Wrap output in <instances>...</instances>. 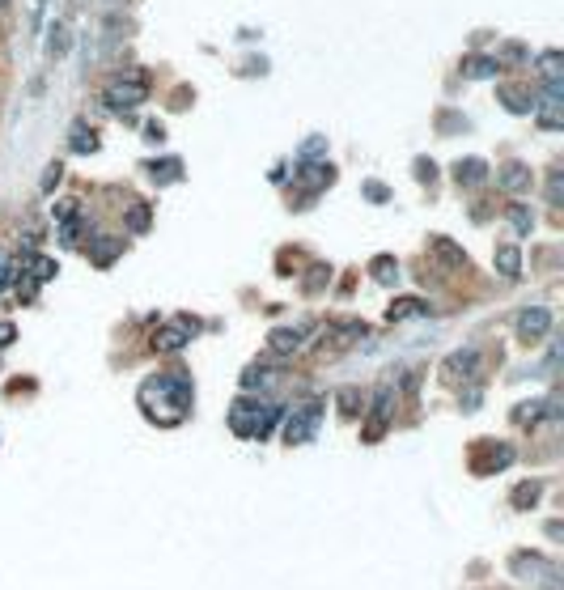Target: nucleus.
<instances>
[{
    "label": "nucleus",
    "instance_id": "2",
    "mask_svg": "<svg viewBox=\"0 0 564 590\" xmlns=\"http://www.w3.org/2000/svg\"><path fill=\"white\" fill-rule=\"evenodd\" d=\"M145 98H149V77H145V69H124L102 85V107H107V111L127 115Z\"/></svg>",
    "mask_w": 564,
    "mask_h": 590
},
{
    "label": "nucleus",
    "instance_id": "16",
    "mask_svg": "<svg viewBox=\"0 0 564 590\" xmlns=\"http://www.w3.org/2000/svg\"><path fill=\"white\" fill-rule=\"evenodd\" d=\"M428 251L437 255L446 267H467V251H463V247H455V242L446 239V234H433V239H428Z\"/></svg>",
    "mask_w": 564,
    "mask_h": 590
},
{
    "label": "nucleus",
    "instance_id": "4",
    "mask_svg": "<svg viewBox=\"0 0 564 590\" xmlns=\"http://www.w3.org/2000/svg\"><path fill=\"white\" fill-rule=\"evenodd\" d=\"M318 421H323V399L297 404L289 412V421H285V442H289V446H306V442L318 434Z\"/></svg>",
    "mask_w": 564,
    "mask_h": 590
},
{
    "label": "nucleus",
    "instance_id": "41",
    "mask_svg": "<svg viewBox=\"0 0 564 590\" xmlns=\"http://www.w3.org/2000/svg\"><path fill=\"white\" fill-rule=\"evenodd\" d=\"M365 196H370V200H378V204H382V200L390 196V192H386L382 183H370V187H365Z\"/></svg>",
    "mask_w": 564,
    "mask_h": 590
},
{
    "label": "nucleus",
    "instance_id": "31",
    "mask_svg": "<svg viewBox=\"0 0 564 590\" xmlns=\"http://www.w3.org/2000/svg\"><path fill=\"white\" fill-rule=\"evenodd\" d=\"M539 492H543V484H535V480H531V484H518V489H513V506H518V510L535 506Z\"/></svg>",
    "mask_w": 564,
    "mask_h": 590
},
{
    "label": "nucleus",
    "instance_id": "1",
    "mask_svg": "<svg viewBox=\"0 0 564 590\" xmlns=\"http://www.w3.org/2000/svg\"><path fill=\"white\" fill-rule=\"evenodd\" d=\"M136 404L153 425L170 429V425L187 421V412H192V379L179 374V370L174 374H149V379L140 382Z\"/></svg>",
    "mask_w": 564,
    "mask_h": 590
},
{
    "label": "nucleus",
    "instance_id": "35",
    "mask_svg": "<svg viewBox=\"0 0 564 590\" xmlns=\"http://www.w3.org/2000/svg\"><path fill=\"white\" fill-rule=\"evenodd\" d=\"M60 179H64V166H60V162H52V166H47V174H42V192H55V183H60Z\"/></svg>",
    "mask_w": 564,
    "mask_h": 590
},
{
    "label": "nucleus",
    "instance_id": "29",
    "mask_svg": "<svg viewBox=\"0 0 564 590\" xmlns=\"http://www.w3.org/2000/svg\"><path fill=\"white\" fill-rule=\"evenodd\" d=\"M539 127H548V132H556V127H564V102L560 98H543V111H539Z\"/></svg>",
    "mask_w": 564,
    "mask_h": 590
},
{
    "label": "nucleus",
    "instance_id": "30",
    "mask_svg": "<svg viewBox=\"0 0 564 590\" xmlns=\"http://www.w3.org/2000/svg\"><path fill=\"white\" fill-rule=\"evenodd\" d=\"M149 221H153L149 204H132V209H127V217H124V225L132 229V234H145V229H149Z\"/></svg>",
    "mask_w": 564,
    "mask_h": 590
},
{
    "label": "nucleus",
    "instance_id": "26",
    "mask_svg": "<svg viewBox=\"0 0 564 590\" xmlns=\"http://www.w3.org/2000/svg\"><path fill=\"white\" fill-rule=\"evenodd\" d=\"M119 251H124V242H119V239H94V247H89V259H94L98 267H110Z\"/></svg>",
    "mask_w": 564,
    "mask_h": 590
},
{
    "label": "nucleus",
    "instance_id": "6",
    "mask_svg": "<svg viewBox=\"0 0 564 590\" xmlns=\"http://www.w3.org/2000/svg\"><path fill=\"white\" fill-rule=\"evenodd\" d=\"M195 332H200V323H195L192 314H179V319H170V323H162L157 332H153V349L157 352H179L183 344H192Z\"/></svg>",
    "mask_w": 564,
    "mask_h": 590
},
{
    "label": "nucleus",
    "instance_id": "42",
    "mask_svg": "<svg viewBox=\"0 0 564 590\" xmlns=\"http://www.w3.org/2000/svg\"><path fill=\"white\" fill-rule=\"evenodd\" d=\"M9 5H14V0H0V9H9Z\"/></svg>",
    "mask_w": 564,
    "mask_h": 590
},
{
    "label": "nucleus",
    "instance_id": "38",
    "mask_svg": "<svg viewBox=\"0 0 564 590\" xmlns=\"http://www.w3.org/2000/svg\"><path fill=\"white\" fill-rule=\"evenodd\" d=\"M318 154H323V136H310V141H306V149H302V157L310 162V157H318Z\"/></svg>",
    "mask_w": 564,
    "mask_h": 590
},
{
    "label": "nucleus",
    "instance_id": "10",
    "mask_svg": "<svg viewBox=\"0 0 564 590\" xmlns=\"http://www.w3.org/2000/svg\"><path fill=\"white\" fill-rule=\"evenodd\" d=\"M475 370H480V352H475V349H458V352L446 357L441 374H446V382H471V379H475Z\"/></svg>",
    "mask_w": 564,
    "mask_h": 590
},
{
    "label": "nucleus",
    "instance_id": "23",
    "mask_svg": "<svg viewBox=\"0 0 564 590\" xmlns=\"http://www.w3.org/2000/svg\"><path fill=\"white\" fill-rule=\"evenodd\" d=\"M297 183H302L306 192H323V187L335 183V170H331V166H302Z\"/></svg>",
    "mask_w": 564,
    "mask_h": 590
},
{
    "label": "nucleus",
    "instance_id": "32",
    "mask_svg": "<svg viewBox=\"0 0 564 590\" xmlns=\"http://www.w3.org/2000/svg\"><path fill=\"white\" fill-rule=\"evenodd\" d=\"M335 404H340L344 417H357V412H361V391H357V387H344V391L335 395Z\"/></svg>",
    "mask_w": 564,
    "mask_h": 590
},
{
    "label": "nucleus",
    "instance_id": "27",
    "mask_svg": "<svg viewBox=\"0 0 564 590\" xmlns=\"http://www.w3.org/2000/svg\"><path fill=\"white\" fill-rule=\"evenodd\" d=\"M183 174V162L179 157H162V162H149V179L153 183H174Z\"/></svg>",
    "mask_w": 564,
    "mask_h": 590
},
{
    "label": "nucleus",
    "instance_id": "28",
    "mask_svg": "<svg viewBox=\"0 0 564 590\" xmlns=\"http://www.w3.org/2000/svg\"><path fill=\"white\" fill-rule=\"evenodd\" d=\"M370 276L378 285H395L400 281V264H395L390 255H378V259H370Z\"/></svg>",
    "mask_w": 564,
    "mask_h": 590
},
{
    "label": "nucleus",
    "instance_id": "25",
    "mask_svg": "<svg viewBox=\"0 0 564 590\" xmlns=\"http://www.w3.org/2000/svg\"><path fill=\"white\" fill-rule=\"evenodd\" d=\"M496 72H501V64L493 56H463V77L484 81V77H496Z\"/></svg>",
    "mask_w": 564,
    "mask_h": 590
},
{
    "label": "nucleus",
    "instance_id": "20",
    "mask_svg": "<svg viewBox=\"0 0 564 590\" xmlns=\"http://www.w3.org/2000/svg\"><path fill=\"white\" fill-rule=\"evenodd\" d=\"M276 382V370L268 366V361H255V366H247V374H242V391H268Z\"/></svg>",
    "mask_w": 564,
    "mask_h": 590
},
{
    "label": "nucleus",
    "instance_id": "15",
    "mask_svg": "<svg viewBox=\"0 0 564 590\" xmlns=\"http://www.w3.org/2000/svg\"><path fill=\"white\" fill-rule=\"evenodd\" d=\"M365 336H370V327L365 323H331V327H323V344H361Z\"/></svg>",
    "mask_w": 564,
    "mask_h": 590
},
{
    "label": "nucleus",
    "instance_id": "13",
    "mask_svg": "<svg viewBox=\"0 0 564 590\" xmlns=\"http://www.w3.org/2000/svg\"><path fill=\"white\" fill-rule=\"evenodd\" d=\"M488 179V162L484 157H458L455 162V183L458 187H480Z\"/></svg>",
    "mask_w": 564,
    "mask_h": 590
},
{
    "label": "nucleus",
    "instance_id": "33",
    "mask_svg": "<svg viewBox=\"0 0 564 590\" xmlns=\"http://www.w3.org/2000/svg\"><path fill=\"white\" fill-rule=\"evenodd\" d=\"M510 221L518 234H531V225H535V217H531V209L526 204H510Z\"/></svg>",
    "mask_w": 564,
    "mask_h": 590
},
{
    "label": "nucleus",
    "instance_id": "37",
    "mask_svg": "<svg viewBox=\"0 0 564 590\" xmlns=\"http://www.w3.org/2000/svg\"><path fill=\"white\" fill-rule=\"evenodd\" d=\"M560 196H564V183H560V174H551V183H548V200H551V204H560Z\"/></svg>",
    "mask_w": 564,
    "mask_h": 590
},
{
    "label": "nucleus",
    "instance_id": "8",
    "mask_svg": "<svg viewBox=\"0 0 564 590\" xmlns=\"http://www.w3.org/2000/svg\"><path fill=\"white\" fill-rule=\"evenodd\" d=\"M513 464V446L510 442H480L475 446V459H471V467L480 472V476H488V472H501V467Z\"/></svg>",
    "mask_w": 564,
    "mask_h": 590
},
{
    "label": "nucleus",
    "instance_id": "22",
    "mask_svg": "<svg viewBox=\"0 0 564 590\" xmlns=\"http://www.w3.org/2000/svg\"><path fill=\"white\" fill-rule=\"evenodd\" d=\"M69 145H72V154H98V132L85 119H77L69 132Z\"/></svg>",
    "mask_w": 564,
    "mask_h": 590
},
{
    "label": "nucleus",
    "instance_id": "40",
    "mask_svg": "<svg viewBox=\"0 0 564 590\" xmlns=\"http://www.w3.org/2000/svg\"><path fill=\"white\" fill-rule=\"evenodd\" d=\"M145 136H149V141L157 145V141H162V136H165V127L157 124V119H153V124H145Z\"/></svg>",
    "mask_w": 564,
    "mask_h": 590
},
{
    "label": "nucleus",
    "instance_id": "17",
    "mask_svg": "<svg viewBox=\"0 0 564 590\" xmlns=\"http://www.w3.org/2000/svg\"><path fill=\"white\" fill-rule=\"evenodd\" d=\"M560 64H564L560 52H543V56H539V77H543L551 98H560Z\"/></svg>",
    "mask_w": 564,
    "mask_h": 590
},
{
    "label": "nucleus",
    "instance_id": "14",
    "mask_svg": "<svg viewBox=\"0 0 564 590\" xmlns=\"http://www.w3.org/2000/svg\"><path fill=\"white\" fill-rule=\"evenodd\" d=\"M496 183L505 187V192H513V196H522L526 187H531V170L522 162H505V166L496 170Z\"/></svg>",
    "mask_w": 564,
    "mask_h": 590
},
{
    "label": "nucleus",
    "instance_id": "7",
    "mask_svg": "<svg viewBox=\"0 0 564 590\" xmlns=\"http://www.w3.org/2000/svg\"><path fill=\"white\" fill-rule=\"evenodd\" d=\"M390 404H395V387L386 382V387H378L373 391V407H370V425H365V442H378V437L386 434V421H390Z\"/></svg>",
    "mask_w": 564,
    "mask_h": 590
},
{
    "label": "nucleus",
    "instance_id": "3",
    "mask_svg": "<svg viewBox=\"0 0 564 590\" xmlns=\"http://www.w3.org/2000/svg\"><path fill=\"white\" fill-rule=\"evenodd\" d=\"M280 421V407L263 404V399H238L234 407H230V429H234L238 437H268L272 434V425Z\"/></svg>",
    "mask_w": 564,
    "mask_h": 590
},
{
    "label": "nucleus",
    "instance_id": "12",
    "mask_svg": "<svg viewBox=\"0 0 564 590\" xmlns=\"http://www.w3.org/2000/svg\"><path fill=\"white\" fill-rule=\"evenodd\" d=\"M310 336V323H297V327H276L272 336H268V344H272L276 357H289V352L302 349V340Z\"/></svg>",
    "mask_w": 564,
    "mask_h": 590
},
{
    "label": "nucleus",
    "instance_id": "34",
    "mask_svg": "<svg viewBox=\"0 0 564 590\" xmlns=\"http://www.w3.org/2000/svg\"><path fill=\"white\" fill-rule=\"evenodd\" d=\"M539 412H543V404H539V399H535V404H518V407H513V421H518V425H535Z\"/></svg>",
    "mask_w": 564,
    "mask_h": 590
},
{
    "label": "nucleus",
    "instance_id": "9",
    "mask_svg": "<svg viewBox=\"0 0 564 590\" xmlns=\"http://www.w3.org/2000/svg\"><path fill=\"white\" fill-rule=\"evenodd\" d=\"M513 327H518V340H522V344H535V340H543L551 332V310L548 306H526Z\"/></svg>",
    "mask_w": 564,
    "mask_h": 590
},
{
    "label": "nucleus",
    "instance_id": "39",
    "mask_svg": "<svg viewBox=\"0 0 564 590\" xmlns=\"http://www.w3.org/2000/svg\"><path fill=\"white\" fill-rule=\"evenodd\" d=\"M416 170H420V179H425V183H433V174H437V166H433V162H425V157L416 162Z\"/></svg>",
    "mask_w": 564,
    "mask_h": 590
},
{
    "label": "nucleus",
    "instance_id": "18",
    "mask_svg": "<svg viewBox=\"0 0 564 590\" xmlns=\"http://www.w3.org/2000/svg\"><path fill=\"white\" fill-rule=\"evenodd\" d=\"M496 272H501V276H510V281H518V276H522V251H518L513 242L496 247Z\"/></svg>",
    "mask_w": 564,
    "mask_h": 590
},
{
    "label": "nucleus",
    "instance_id": "36",
    "mask_svg": "<svg viewBox=\"0 0 564 590\" xmlns=\"http://www.w3.org/2000/svg\"><path fill=\"white\" fill-rule=\"evenodd\" d=\"M331 272L327 267H315V272H310V281H306V289H310V294H318V289H323V281H327Z\"/></svg>",
    "mask_w": 564,
    "mask_h": 590
},
{
    "label": "nucleus",
    "instance_id": "21",
    "mask_svg": "<svg viewBox=\"0 0 564 590\" xmlns=\"http://www.w3.org/2000/svg\"><path fill=\"white\" fill-rule=\"evenodd\" d=\"M69 47H72L69 26H64V22H52V26H47V60H64Z\"/></svg>",
    "mask_w": 564,
    "mask_h": 590
},
{
    "label": "nucleus",
    "instance_id": "24",
    "mask_svg": "<svg viewBox=\"0 0 564 590\" xmlns=\"http://www.w3.org/2000/svg\"><path fill=\"white\" fill-rule=\"evenodd\" d=\"M425 302H420V297H395V302H390V310H386V319H390V323H403V319H416V314H425Z\"/></svg>",
    "mask_w": 564,
    "mask_h": 590
},
{
    "label": "nucleus",
    "instance_id": "19",
    "mask_svg": "<svg viewBox=\"0 0 564 590\" xmlns=\"http://www.w3.org/2000/svg\"><path fill=\"white\" fill-rule=\"evenodd\" d=\"M496 98L505 102V107H510L513 115H526V111H535V98H531V94H526L522 85H501V89H496Z\"/></svg>",
    "mask_w": 564,
    "mask_h": 590
},
{
    "label": "nucleus",
    "instance_id": "5",
    "mask_svg": "<svg viewBox=\"0 0 564 590\" xmlns=\"http://www.w3.org/2000/svg\"><path fill=\"white\" fill-rule=\"evenodd\" d=\"M510 569L518 577H526V582H539V586H548V590H560V569H556V561H543V557H526V552H518L510 561Z\"/></svg>",
    "mask_w": 564,
    "mask_h": 590
},
{
    "label": "nucleus",
    "instance_id": "11",
    "mask_svg": "<svg viewBox=\"0 0 564 590\" xmlns=\"http://www.w3.org/2000/svg\"><path fill=\"white\" fill-rule=\"evenodd\" d=\"M55 221H60V242H64V247H77V239H81V209H77L72 200H60V204H55Z\"/></svg>",
    "mask_w": 564,
    "mask_h": 590
}]
</instances>
